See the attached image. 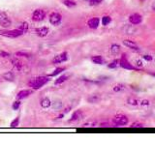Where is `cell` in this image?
<instances>
[{
	"mask_svg": "<svg viewBox=\"0 0 155 145\" xmlns=\"http://www.w3.org/2000/svg\"><path fill=\"white\" fill-rule=\"evenodd\" d=\"M50 80V76H36V78H31L30 80L28 81V86L31 87L33 90H39L41 89L43 86L46 85V84Z\"/></svg>",
	"mask_w": 155,
	"mask_h": 145,
	"instance_id": "6da1fadb",
	"label": "cell"
},
{
	"mask_svg": "<svg viewBox=\"0 0 155 145\" xmlns=\"http://www.w3.org/2000/svg\"><path fill=\"white\" fill-rule=\"evenodd\" d=\"M22 31L18 28L13 29V30H9L7 28H2L0 29V36L5 37V38H9V39H16L18 38V37L22 36L23 35Z\"/></svg>",
	"mask_w": 155,
	"mask_h": 145,
	"instance_id": "7a4b0ae2",
	"label": "cell"
},
{
	"mask_svg": "<svg viewBox=\"0 0 155 145\" xmlns=\"http://www.w3.org/2000/svg\"><path fill=\"white\" fill-rule=\"evenodd\" d=\"M46 17H47L46 11H44L43 9H36L32 13L31 20H33L34 22H41L46 18Z\"/></svg>",
	"mask_w": 155,
	"mask_h": 145,
	"instance_id": "3957f363",
	"label": "cell"
},
{
	"mask_svg": "<svg viewBox=\"0 0 155 145\" xmlns=\"http://www.w3.org/2000/svg\"><path fill=\"white\" fill-rule=\"evenodd\" d=\"M128 122H129V119L126 115L124 114H117L113 118V123L116 127H119V126H125L127 125Z\"/></svg>",
	"mask_w": 155,
	"mask_h": 145,
	"instance_id": "277c9868",
	"label": "cell"
},
{
	"mask_svg": "<svg viewBox=\"0 0 155 145\" xmlns=\"http://www.w3.org/2000/svg\"><path fill=\"white\" fill-rule=\"evenodd\" d=\"M49 22L53 26H58L62 22V15L60 13L53 12L49 16Z\"/></svg>",
	"mask_w": 155,
	"mask_h": 145,
	"instance_id": "5b68a950",
	"label": "cell"
},
{
	"mask_svg": "<svg viewBox=\"0 0 155 145\" xmlns=\"http://www.w3.org/2000/svg\"><path fill=\"white\" fill-rule=\"evenodd\" d=\"M119 66L121 68H123L125 70H139L138 68H135L134 66H133L131 63L128 61L127 59V55L123 53L121 55V57H120L119 59Z\"/></svg>",
	"mask_w": 155,
	"mask_h": 145,
	"instance_id": "8992f818",
	"label": "cell"
},
{
	"mask_svg": "<svg viewBox=\"0 0 155 145\" xmlns=\"http://www.w3.org/2000/svg\"><path fill=\"white\" fill-rule=\"evenodd\" d=\"M68 59H69L68 52L67 51H63V52H61V53H59V54L55 55V56L52 58V63L53 65H58V64H61V63L66 62Z\"/></svg>",
	"mask_w": 155,
	"mask_h": 145,
	"instance_id": "52a82bcc",
	"label": "cell"
},
{
	"mask_svg": "<svg viewBox=\"0 0 155 145\" xmlns=\"http://www.w3.org/2000/svg\"><path fill=\"white\" fill-rule=\"evenodd\" d=\"M0 25L2 28H9L12 25V20L5 12L0 13Z\"/></svg>",
	"mask_w": 155,
	"mask_h": 145,
	"instance_id": "ba28073f",
	"label": "cell"
},
{
	"mask_svg": "<svg viewBox=\"0 0 155 145\" xmlns=\"http://www.w3.org/2000/svg\"><path fill=\"white\" fill-rule=\"evenodd\" d=\"M128 20H129V22L131 23V24L137 25V24L141 23V22H143V17H141V15L135 13V14L130 15L129 18H128Z\"/></svg>",
	"mask_w": 155,
	"mask_h": 145,
	"instance_id": "9c48e42d",
	"label": "cell"
},
{
	"mask_svg": "<svg viewBox=\"0 0 155 145\" xmlns=\"http://www.w3.org/2000/svg\"><path fill=\"white\" fill-rule=\"evenodd\" d=\"M35 33L36 35L40 37V38H45L49 35L50 33V28L48 26H41V27L35 28Z\"/></svg>",
	"mask_w": 155,
	"mask_h": 145,
	"instance_id": "30bf717a",
	"label": "cell"
},
{
	"mask_svg": "<svg viewBox=\"0 0 155 145\" xmlns=\"http://www.w3.org/2000/svg\"><path fill=\"white\" fill-rule=\"evenodd\" d=\"M82 116H84V112H82V110L78 109L73 113V114H72L71 118L69 119L68 122L69 123H76V122H78V121H80L82 119Z\"/></svg>",
	"mask_w": 155,
	"mask_h": 145,
	"instance_id": "8fae6325",
	"label": "cell"
},
{
	"mask_svg": "<svg viewBox=\"0 0 155 145\" xmlns=\"http://www.w3.org/2000/svg\"><path fill=\"white\" fill-rule=\"evenodd\" d=\"M100 25V18H97V17H94V18H91L90 20H88L87 22V26L89 27L90 29H97Z\"/></svg>",
	"mask_w": 155,
	"mask_h": 145,
	"instance_id": "7c38bea8",
	"label": "cell"
},
{
	"mask_svg": "<svg viewBox=\"0 0 155 145\" xmlns=\"http://www.w3.org/2000/svg\"><path fill=\"white\" fill-rule=\"evenodd\" d=\"M32 91L29 90V89H22V90L18 91V94H17V100H23V99H26L27 97H29L31 95Z\"/></svg>",
	"mask_w": 155,
	"mask_h": 145,
	"instance_id": "4fadbf2b",
	"label": "cell"
},
{
	"mask_svg": "<svg viewBox=\"0 0 155 145\" xmlns=\"http://www.w3.org/2000/svg\"><path fill=\"white\" fill-rule=\"evenodd\" d=\"M123 45H124L125 47H129V49H133V51H140V47H139V46L135 43L134 41L124 40V41H123Z\"/></svg>",
	"mask_w": 155,
	"mask_h": 145,
	"instance_id": "5bb4252c",
	"label": "cell"
},
{
	"mask_svg": "<svg viewBox=\"0 0 155 145\" xmlns=\"http://www.w3.org/2000/svg\"><path fill=\"white\" fill-rule=\"evenodd\" d=\"M69 78H70V75H68V74H63V75L59 76L54 80V85H60V84L64 83L65 81H67L69 80Z\"/></svg>",
	"mask_w": 155,
	"mask_h": 145,
	"instance_id": "9a60e30c",
	"label": "cell"
},
{
	"mask_svg": "<svg viewBox=\"0 0 155 145\" xmlns=\"http://www.w3.org/2000/svg\"><path fill=\"white\" fill-rule=\"evenodd\" d=\"M101 95L100 94H92L90 95L87 98V102L90 103V104H97L101 101Z\"/></svg>",
	"mask_w": 155,
	"mask_h": 145,
	"instance_id": "2e32d148",
	"label": "cell"
},
{
	"mask_svg": "<svg viewBox=\"0 0 155 145\" xmlns=\"http://www.w3.org/2000/svg\"><path fill=\"white\" fill-rule=\"evenodd\" d=\"M11 62H12L13 67H14L17 71H18V72H20V71L22 70L23 64H22V62H21L20 60L18 59V58H14V59H12V61H11Z\"/></svg>",
	"mask_w": 155,
	"mask_h": 145,
	"instance_id": "e0dca14e",
	"label": "cell"
},
{
	"mask_svg": "<svg viewBox=\"0 0 155 145\" xmlns=\"http://www.w3.org/2000/svg\"><path fill=\"white\" fill-rule=\"evenodd\" d=\"M91 61L96 65H104L105 64V59L101 55H94L91 57Z\"/></svg>",
	"mask_w": 155,
	"mask_h": 145,
	"instance_id": "ac0fdd59",
	"label": "cell"
},
{
	"mask_svg": "<svg viewBox=\"0 0 155 145\" xmlns=\"http://www.w3.org/2000/svg\"><path fill=\"white\" fill-rule=\"evenodd\" d=\"M64 71H66V67H57V68H55L54 71L50 73L48 76H50V78H53V76H59L60 74H62L64 72Z\"/></svg>",
	"mask_w": 155,
	"mask_h": 145,
	"instance_id": "d6986e66",
	"label": "cell"
},
{
	"mask_svg": "<svg viewBox=\"0 0 155 145\" xmlns=\"http://www.w3.org/2000/svg\"><path fill=\"white\" fill-rule=\"evenodd\" d=\"M40 105H41L43 109H49L50 105H52V101L49 98H43L40 101Z\"/></svg>",
	"mask_w": 155,
	"mask_h": 145,
	"instance_id": "ffe728a7",
	"label": "cell"
},
{
	"mask_svg": "<svg viewBox=\"0 0 155 145\" xmlns=\"http://www.w3.org/2000/svg\"><path fill=\"white\" fill-rule=\"evenodd\" d=\"M111 54H114V55H117L120 52V49H121V47H120L119 45H117V44H113L111 46Z\"/></svg>",
	"mask_w": 155,
	"mask_h": 145,
	"instance_id": "44dd1931",
	"label": "cell"
},
{
	"mask_svg": "<svg viewBox=\"0 0 155 145\" xmlns=\"http://www.w3.org/2000/svg\"><path fill=\"white\" fill-rule=\"evenodd\" d=\"M3 78H4V80L7 81H14L15 80V76H14V74H13V72H11V71L5 73L3 75Z\"/></svg>",
	"mask_w": 155,
	"mask_h": 145,
	"instance_id": "7402d4cb",
	"label": "cell"
},
{
	"mask_svg": "<svg viewBox=\"0 0 155 145\" xmlns=\"http://www.w3.org/2000/svg\"><path fill=\"white\" fill-rule=\"evenodd\" d=\"M62 3L67 8H73L77 6V2L75 0H62Z\"/></svg>",
	"mask_w": 155,
	"mask_h": 145,
	"instance_id": "603a6c76",
	"label": "cell"
},
{
	"mask_svg": "<svg viewBox=\"0 0 155 145\" xmlns=\"http://www.w3.org/2000/svg\"><path fill=\"white\" fill-rule=\"evenodd\" d=\"M111 22V18L109 16H104L102 20H101V23L104 26H108Z\"/></svg>",
	"mask_w": 155,
	"mask_h": 145,
	"instance_id": "cb8c5ba5",
	"label": "cell"
},
{
	"mask_svg": "<svg viewBox=\"0 0 155 145\" xmlns=\"http://www.w3.org/2000/svg\"><path fill=\"white\" fill-rule=\"evenodd\" d=\"M18 28L20 29V30L22 31L23 33H26L28 31V29H29V23L26 22H23L20 23V26H18Z\"/></svg>",
	"mask_w": 155,
	"mask_h": 145,
	"instance_id": "d4e9b609",
	"label": "cell"
},
{
	"mask_svg": "<svg viewBox=\"0 0 155 145\" xmlns=\"http://www.w3.org/2000/svg\"><path fill=\"white\" fill-rule=\"evenodd\" d=\"M118 66H119V60L118 59H114L111 63H109V64H108V68H109V69H116Z\"/></svg>",
	"mask_w": 155,
	"mask_h": 145,
	"instance_id": "484cf974",
	"label": "cell"
},
{
	"mask_svg": "<svg viewBox=\"0 0 155 145\" xmlns=\"http://www.w3.org/2000/svg\"><path fill=\"white\" fill-rule=\"evenodd\" d=\"M139 100L136 98H133V97H130V98L127 99V104L130 105H133V107H136V105H139Z\"/></svg>",
	"mask_w": 155,
	"mask_h": 145,
	"instance_id": "4316f807",
	"label": "cell"
},
{
	"mask_svg": "<svg viewBox=\"0 0 155 145\" xmlns=\"http://www.w3.org/2000/svg\"><path fill=\"white\" fill-rule=\"evenodd\" d=\"M124 89H125V85H124V84H122V83H117V84H116V85L114 86V91L116 92V93H118V92L124 90Z\"/></svg>",
	"mask_w": 155,
	"mask_h": 145,
	"instance_id": "83f0119b",
	"label": "cell"
},
{
	"mask_svg": "<svg viewBox=\"0 0 155 145\" xmlns=\"http://www.w3.org/2000/svg\"><path fill=\"white\" fill-rule=\"evenodd\" d=\"M50 107H52V109L54 110H59L61 107H62V103L60 101H56L54 103H52V105Z\"/></svg>",
	"mask_w": 155,
	"mask_h": 145,
	"instance_id": "f1b7e54d",
	"label": "cell"
},
{
	"mask_svg": "<svg viewBox=\"0 0 155 145\" xmlns=\"http://www.w3.org/2000/svg\"><path fill=\"white\" fill-rule=\"evenodd\" d=\"M16 56L17 57H30V53H28L27 51H20L16 52Z\"/></svg>",
	"mask_w": 155,
	"mask_h": 145,
	"instance_id": "f546056e",
	"label": "cell"
},
{
	"mask_svg": "<svg viewBox=\"0 0 155 145\" xmlns=\"http://www.w3.org/2000/svg\"><path fill=\"white\" fill-rule=\"evenodd\" d=\"M20 105H21L20 100H16V101L13 103V105H12V109L14 110H18V109H20Z\"/></svg>",
	"mask_w": 155,
	"mask_h": 145,
	"instance_id": "4dcf8cb0",
	"label": "cell"
},
{
	"mask_svg": "<svg viewBox=\"0 0 155 145\" xmlns=\"http://www.w3.org/2000/svg\"><path fill=\"white\" fill-rule=\"evenodd\" d=\"M18 125H20V117H16L15 119L11 122L10 127L11 128H17Z\"/></svg>",
	"mask_w": 155,
	"mask_h": 145,
	"instance_id": "1f68e13d",
	"label": "cell"
},
{
	"mask_svg": "<svg viewBox=\"0 0 155 145\" xmlns=\"http://www.w3.org/2000/svg\"><path fill=\"white\" fill-rule=\"evenodd\" d=\"M102 2H103V0H88V4L93 7L98 6V5H100Z\"/></svg>",
	"mask_w": 155,
	"mask_h": 145,
	"instance_id": "d6a6232c",
	"label": "cell"
},
{
	"mask_svg": "<svg viewBox=\"0 0 155 145\" xmlns=\"http://www.w3.org/2000/svg\"><path fill=\"white\" fill-rule=\"evenodd\" d=\"M130 127L131 128H143L145 125L141 122H134V123H132V125H131Z\"/></svg>",
	"mask_w": 155,
	"mask_h": 145,
	"instance_id": "836d02e7",
	"label": "cell"
},
{
	"mask_svg": "<svg viewBox=\"0 0 155 145\" xmlns=\"http://www.w3.org/2000/svg\"><path fill=\"white\" fill-rule=\"evenodd\" d=\"M11 56V54H10V52H8L6 51H0V57H2V58H8V57H10Z\"/></svg>",
	"mask_w": 155,
	"mask_h": 145,
	"instance_id": "e575fe53",
	"label": "cell"
},
{
	"mask_svg": "<svg viewBox=\"0 0 155 145\" xmlns=\"http://www.w3.org/2000/svg\"><path fill=\"white\" fill-rule=\"evenodd\" d=\"M139 105H143V107H148V105H150V102H149L148 100H141V101L139 102Z\"/></svg>",
	"mask_w": 155,
	"mask_h": 145,
	"instance_id": "d590c367",
	"label": "cell"
},
{
	"mask_svg": "<svg viewBox=\"0 0 155 145\" xmlns=\"http://www.w3.org/2000/svg\"><path fill=\"white\" fill-rule=\"evenodd\" d=\"M136 65H137V68L139 70H140V68H143V62L141 59H138L137 61H136Z\"/></svg>",
	"mask_w": 155,
	"mask_h": 145,
	"instance_id": "8d00e7d4",
	"label": "cell"
},
{
	"mask_svg": "<svg viewBox=\"0 0 155 145\" xmlns=\"http://www.w3.org/2000/svg\"><path fill=\"white\" fill-rule=\"evenodd\" d=\"M143 58L145 60V61H148V62H150V61H152V59H153V57H152L151 55H149V54H145V55H143Z\"/></svg>",
	"mask_w": 155,
	"mask_h": 145,
	"instance_id": "74e56055",
	"label": "cell"
},
{
	"mask_svg": "<svg viewBox=\"0 0 155 145\" xmlns=\"http://www.w3.org/2000/svg\"><path fill=\"white\" fill-rule=\"evenodd\" d=\"M136 31V29L133 27H131V26H129V30H126V34H134V32Z\"/></svg>",
	"mask_w": 155,
	"mask_h": 145,
	"instance_id": "f35d334b",
	"label": "cell"
},
{
	"mask_svg": "<svg viewBox=\"0 0 155 145\" xmlns=\"http://www.w3.org/2000/svg\"><path fill=\"white\" fill-rule=\"evenodd\" d=\"M95 126V123L94 122H90V123H85L82 125V127H94Z\"/></svg>",
	"mask_w": 155,
	"mask_h": 145,
	"instance_id": "ab89813d",
	"label": "cell"
},
{
	"mask_svg": "<svg viewBox=\"0 0 155 145\" xmlns=\"http://www.w3.org/2000/svg\"><path fill=\"white\" fill-rule=\"evenodd\" d=\"M70 109H71V107H66V109H64L63 113H64V114H66V113H68L69 111H70Z\"/></svg>",
	"mask_w": 155,
	"mask_h": 145,
	"instance_id": "60d3db41",
	"label": "cell"
},
{
	"mask_svg": "<svg viewBox=\"0 0 155 145\" xmlns=\"http://www.w3.org/2000/svg\"><path fill=\"white\" fill-rule=\"evenodd\" d=\"M64 115H65V114H64V113H61V114L58 115L56 118H57V119H62V118L64 117Z\"/></svg>",
	"mask_w": 155,
	"mask_h": 145,
	"instance_id": "b9f144b4",
	"label": "cell"
},
{
	"mask_svg": "<svg viewBox=\"0 0 155 145\" xmlns=\"http://www.w3.org/2000/svg\"><path fill=\"white\" fill-rule=\"evenodd\" d=\"M152 10L155 12V1L153 2V4H152Z\"/></svg>",
	"mask_w": 155,
	"mask_h": 145,
	"instance_id": "7bdbcfd3",
	"label": "cell"
},
{
	"mask_svg": "<svg viewBox=\"0 0 155 145\" xmlns=\"http://www.w3.org/2000/svg\"><path fill=\"white\" fill-rule=\"evenodd\" d=\"M150 75L152 76H155V73H153V72H151V73H149Z\"/></svg>",
	"mask_w": 155,
	"mask_h": 145,
	"instance_id": "ee69618b",
	"label": "cell"
}]
</instances>
